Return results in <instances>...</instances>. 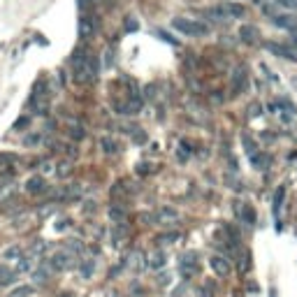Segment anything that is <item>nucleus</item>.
Here are the masks:
<instances>
[{"label":"nucleus","instance_id":"f257e3e1","mask_svg":"<svg viewBox=\"0 0 297 297\" xmlns=\"http://www.w3.org/2000/svg\"><path fill=\"white\" fill-rule=\"evenodd\" d=\"M72 67H74V79H77V81H81V84L95 81V77H97L95 56L84 54V51H77V54L72 56Z\"/></svg>","mask_w":297,"mask_h":297},{"label":"nucleus","instance_id":"f03ea898","mask_svg":"<svg viewBox=\"0 0 297 297\" xmlns=\"http://www.w3.org/2000/svg\"><path fill=\"white\" fill-rule=\"evenodd\" d=\"M172 26H174L179 33H183V35L188 37H197V35H205L209 28H207L202 21H195V19H181V17H176L174 21H172Z\"/></svg>","mask_w":297,"mask_h":297},{"label":"nucleus","instance_id":"7ed1b4c3","mask_svg":"<svg viewBox=\"0 0 297 297\" xmlns=\"http://www.w3.org/2000/svg\"><path fill=\"white\" fill-rule=\"evenodd\" d=\"M49 267L56 269V272H65L72 267V253H67V251H58V253L51 255V260H49Z\"/></svg>","mask_w":297,"mask_h":297},{"label":"nucleus","instance_id":"20e7f679","mask_svg":"<svg viewBox=\"0 0 297 297\" xmlns=\"http://www.w3.org/2000/svg\"><path fill=\"white\" fill-rule=\"evenodd\" d=\"M179 269H181V274L183 276H195V274L200 272V262H197V255L195 253H183L181 255V267H179Z\"/></svg>","mask_w":297,"mask_h":297},{"label":"nucleus","instance_id":"39448f33","mask_svg":"<svg viewBox=\"0 0 297 297\" xmlns=\"http://www.w3.org/2000/svg\"><path fill=\"white\" fill-rule=\"evenodd\" d=\"M209 265H212V269L216 272V276H230V262H228V258H223V255H214L212 260H209Z\"/></svg>","mask_w":297,"mask_h":297},{"label":"nucleus","instance_id":"423d86ee","mask_svg":"<svg viewBox=\"0 0 297 297\" xmlns=\"http://www.w3.org/2000/svg\"><path fill=\"white\" fill-rule=\"evenodd\" d=\"M167 265V253L165 251H151V253L146 255V267H151V269H163Z\"/></svg>","mask_w":297,"mask_h":297},{"label":"nucleus","instance_id":"0eeeda50","mask_svg":"<svg viewBox=\"0 0 297 297\" xmlns=\"http://www.w3.org/2000/svg\"><path fill=\"white\" fill-rule=\"evenodd\" d=\"M274 26H279V28H285V31H295L297 28V19L292 14H276L272 19Z\"/></svg>","mask_w":297,"mask_h":297},{"label":"nucleus","instance_id":"6e6552de","mask_svg":"<svg viewBox=\"0 0 297 297\" xmlns=\"http://www.w3.org/2000/svg\"><path fill=\"white\" fill-rule=\"evenodd\" d=\"M144 258H146V255L142 253V251H133V253L128 255V262H126V265L130 267L133 272H142V269L146 267V260H144Z\"/></svg>","mask_w":297,"mask_h":297},{"label":"nucleus","instance_id":"1a4fd4ad","mask_svg":"<svg viewBox=\"0 0 297 297\" xmlns=\"http://www.w3.org/2000/svg\"><path fill=\"white\" fill-rule=\"evenodd\" d=\"M97 24H95V19L93 17H81L79 19V35L81 37H91L93 33H95Z\"/></svg>","mask_w":297,"mask_h":297},{"label":"nucleus","instance_id":"9d476101","mask_svg":"<svg viewBox=\"0 0 297 297\" xmlns=\"http://www.w3.org/2000/svg\"><path fill=\"white\" fill-rule=\"evenodd\" d=\"M26 190L31 195H42V193H47V183H44L42 176H33V179H28V183H26Z\"/></svg>","mask_w":297,"mask_h":297},{"label":"nucleus","instance_id":"9b49d317","mask_svg":"<svg viewBox=\"0 0 297 297\" xmlns=\"http://www.w3.org/2000/svg\"><path fill=\"white\" fill-rule=\"evenodd\" d=\"M267 49L276 56H283L288 61H297V51H292L290 47H285V44H267Z\"/></svg>","mask_w":297,"mask_h":297},{"label":"nucleus","instance_id":"f8f14e48","mask_svg":"<svg viewBox=\"0 0 297 297\" xmlns=\"http://www.w3.org/2000/svg\"><path fill=\"white\" fill-rule=\"evenodd\" d=\"M244 86H246V70L237 67L235 72H232V93H242Z\"/></svg>","mask_w":297,"mask_h":297},{"label":"nucleus","instance_id":"ddd939ff","mask_svg":"<svg viewBox=\"0 0 297 297\" xmlns=\"http://www.w3.org/2000/svg\"><path fill=\"white\" fill-rule=\"evenodd\" d=\"M110 219H112V223L123 225L126 223V209H121L119 205H112L110 207Z\"/></svg>","mask_w":297,"mask_h":297},{"label":"nucleus","instance_id":"4468645a","mask_svg":"<svg viewBox=\"0 0 297 297\" xmlns=\"http://www.w3.org/2000/svg\"><path fill=\"white\" fill-rule=\"evenodd\" d=\"M239 37H242L244 42H255V37H258V28L255 26H242L239 28Z\"/></svg>","mask_w":297,"mask_h":297},{"label":"nucleus","instance_id":"2eb2a0df","mask_svg":"<svg viewBox=\"0 0 297 297\" xmlns=\"http://www.w3.org/2000/svg\"><path fill=\"white\" fill-rule=\"evenodd\" d=\"M225 10H228V17L230 19H237V17H244V5H239V3H223Z\"/></svg>","mask_w":297,"mask_h":297},{"label":"nucleus","instance_id":"dca6fc26","mask_svg":"<svg viewBox=\"0 0 297 297\" xmlns=\"http://www.w3.org/2000/svg\"><path fill=\"white\" fill-rule=\"evenodd\" d=\"M283 200H285V186H279V190H276V195H274V216H279L281 214Z\"/></svg>","mask_w":297,"mask_h":297},{"label":"nucleus","instance_id":"f3484780","mask_svg":"<svg viewBox=\"0 0 297 297\" xmlns=\"http://www.w3.org/2000/svg\"><path fill=\"white\" fill-rule=\"evenodd\" d=\"M33 281H35L37 285H44L49 281V272H47V265H42L40 269H35L33 272Z\"/></svg>","mask_w":297,"mask_h":297},{"label":"nucleus","instance_id":"a211bd4d","mask_svg":"<svg viewBox=\"0 0 297 297\" xmlns=\"http://www.w3.org/2000/svg\"><path fill=\"white\" fill-rule=\"evenodd\" d=\"M251 160H253V165H258V170H267L272 165V158L262 156V153H260V158H258V153H251Z\"/></svg>","mask_w":297,"mask_h":297},{"label":"nucleus","instance_id":"6ab92c4d","mask_svg":"<svg viewBox=\"0 0 297 297\" xmlns=\"http://www.w3.org/2000/svg\"><path fill=\"white\" fill-rule=\"evenodd\" d=\"M158 219H160V221H176V219H179V212L172 209V207H163V209L158 212Z\"/></svg>","mask_w":297,"mask_h":297},{"label":"nucleus","instance_id":"aec40b11","mask_svg":"<svg viewBox=\"0 0 297 297\" xmlns=\"http://www.w3.org/2000/svg\"><path fill=\"white\" fill-rule=\"evenodd\" d=\"M17 269L14 272H7V269H0V285H10L14 283V279H17Z\"/></svg>","mask_w":297,"mask_h":297},{"label":"nucleus","instance_id":"412c9836","mask_svg":"<svg viewBox=\"0 0 297 297\" xmlns=\"http://www.w3.org/2000/svg\"><path fill=\"white\" fill-rule=\"evenodd\" d=\"M93 272H95V262H93V260H84V262H81V276H84V279H91Z\"/></svg>","mask_w":297,"mask_h":297},{"label":"nucleus","instance_id":"4be33fe9","mask_svg":"<svg viewBox=\"0 0 297 297\" xmlns=\"http://www.w3.org/2000/svg\"><path fill=\"white\" fill-rule=\"evenodd\" d=\"M3 258H5V260H19V258H21V249H19V246H10V249L3 253Z\"/></svg>","mask_w":297,"mask_h":297},{"label":"nucleus","instance_id":"5701e85b","mask_svg":"<svg viewBox=\"0 0 297 297\" xmlns=\"http://www.w3.org/2000/svg\"><path fill=\"white\" fill-rule=\"evenodd\" d=\"M100 146H103L105 153H114L116 151V142L110 140V137H103V140H100Z\"/></svg>","mask_w":297,"mask_h":297},{"label":"nucleus","instance_id":"b1692460","mask_svg":"<svg viewBox=\"0 0 297 297\" xmlns=\"http://www.w3.org/2000/svg\"><path fill=\"white\" fill-rule=\"evenodd\" d=\"M33 267V262H31V258H24V255H21V258H19V265H17V272H28V269H31Z\"/></svg>","mask_w":297,"mask_h":297},{"label":"nucleus","instance_id":"393cba45","mask_svg":"<svg viewBox=\"0 0 297 297\" xmlns=\"http://www.w3.org/2000/svg\"><path fill=\"white\" fill-rule=\"evenodd\" d=\"M81 251H84L81 242H77V239H70V244H67V253H81Z\"/></svg>","mask_w":297,"mask_h":297},{"label":"nucleus","instance_id":"a878e982","mask_svg":"<svg viewBox=\"0 0 297 297\" xmlns=\"http://www.w3.org/2000/svg\"><path fill=\"white\" fill-rule=\"evenodd\" d=\"M174 239H179V232H170V235H160V237H158V242H160V244H172Z\"/></svg>","mask_w":297,"mask_h":297},{"label":"nucleus","instance_id":"bb28decb","mask_svg":"<svg viewBox=\"0 0 297 297\" xmlns=\"http://www.w3.org/2000/svg\"><path fill=\"white\" fill-rule=\"evenodd\" d=\"M258 114H262V105L260 103H251L249 105V116L253 119V116H258Z\"/></svg>","mask_w":297,"mask_h":297},{"label":"nucleus","instance_id":"cd10ccee","mask_svg":"<svg viewBox=\"0 0 297 297\" xmlns=\"http://www.w3.org/2000/svg\"><path fill=\"white\" fill-rule=\"evenodd\" d=\"M197 295H200V297H214V285H212V283L202 285L200 290H197Z\"/></svg>","mask_w":297,"mask_h":297},{"label":"nucleus","instance_id":"c85d7f7f","mask_svg":"<svg viewBox=\"0 0 297 297\" xmlns=\"http://www.w3.org/2000/svg\"><path fill=\"white\" fill-rule=\"evenodd\" d=\"M242 140H244V144H246V151H249V156H251V153H255V142L251 140L249 135H242Z\"/></svg>","mask_w":297,"mask_h":297},{"label":"nucleus","instance_id":"c756f323","mask_svg":"<svg viewBox=\"0 0 297 297\" xmlns=\"http://www.w3.org/2000/svg\"><path fill=\"white\" fill-rule=\"evenodd\" d=\"M242 216H244V221H246V223H253V221H255L253 212H251L249 207H244V209H242Z\"/></svg>","mask_w":297,"mask_h":297},{"label":"nucleus","instance_id":"7c9ffc66","mask_svg":"<svg viewBox=\"0 0 297 297\" xmlns=\"http://www.w3.org/2000/svg\"><path fill=\"white\" fill-rule=\"evenodd\" d=\"M70 174V163H61L58 165V176H67Z\"/></svg>","mask_w":297,"mask_h":297},{"label":"nucleus","instance_id":"2f4dec72","mask_svg":"<svg viewBox=\"0 0 297 297\" xmlns=\"http://www.w3.org/2000/svg\"><path fill=\"white\" fill-rule=\"evenodd\" d=\"M281 7H290V10H297V0H276Z\"/></svg>","mask_w":297,"mask_h":297},{"label":"nucleus","instance_id":"473e14b6","mask_svg":"<svg viewBox=\"0 0 297 297\" xmlns=\"http://www.w3.org/2000/svg\"><path fill=\"white\" fill-rule=\"evenodd\" d=\"M70 135H72L74 140H81V137H86V133L81 130V128H72V130H70Z\"/></svg>","mask_w":297,"mask_h":297},{"label":"nucleus","instance_id":"72a5a7b5","mask_svg":"<svg viewBox=\"0 0 297 297\" xmlns=\"http://www.w3.org/2000/svg\"><path fill=\"white\" fill-rule=\"evenodd\" d=\"M126 28H128V31H137V21L128 17V19H126Z\"/></svg>","mask_w":297,"mask_h":297},{"label":"nucleus","instance_id":"f704fd0d","mask_svg":"<svg viewBox=\"0 0 297 297\" xmlns=\"http://www.w3.org/2000/svg\"><path fill=\"white\" fill-rule=\"evenodd\" d=\"M31 292H33V290H31V288H19V290H17V292H14V295H12V297H26V295H31Z\"/></svg>","mask_w":297,"mask_h":297},{"label":"nucleus","instance_id":"c9c22d12","mask_svg":"<svg viewBox=\"0 0 297 297\" xmlns=\"http://www.w3.org/2000/svg\"><path fill=\"white\" fill-rule=\"evenodd\" d=\"M42 251H47V242H40L33 246V253H42Z\"/></svg>","mask_w":297,"mask_h":297},{"label":"nucleus","instance_id":"e433bc0d","mask_svg":"<svg viewBox=\"0 0 297 297\" xmlns=\"http://www.w3.org/2000/svg\"><path fill=\"white\" fill-rule=\"evenodd\" d=\"M158 279H160V281H158V283H160V285L170 283V274H167V276H165V274H163V276H158Z\"/></svg>","mask_w":297,"mask_h":297},{"label":"nucleus","instance_id":"4c0bfd02","mask_svg":"<svg viewBox=\"0 0 297 297\" xmlns=\"http://www.w3.org/2000/svg\"><path fill=\"white\" fill-rule=\"evenodd\" d=\"M255 3H265V0H255Z\"/></svg>","mask_w":297,"mask_h":297}]
</instances>
